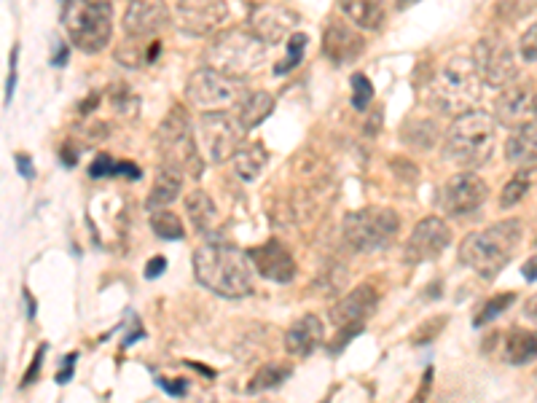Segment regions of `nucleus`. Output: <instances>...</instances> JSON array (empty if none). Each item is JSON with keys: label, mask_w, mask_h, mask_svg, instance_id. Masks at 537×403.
Wrapping results in <instances>:
<instances>
[{"label": "nucleus", "mask_w": 537, "mask_h": 403, "mask_svg": "<svg viewBox=\"0 0 537 403\" xmlns=\"http://www.w3.org/2000/svg\"><path fill=\"white\" fill-rule=\"evenodd\" d=\"M366 52V38L350 27L347 22H341V19H333L325 25L323 33V54L333 65H350L360 57V54Z\"/></svg>", "instance_id": "18"}, {"label": "nucleus", "mask_w": 537, "mask_h": 403, "mask_svg": "<svg viewBox=\"0 0 537 403\" xmlns=\"http://www.w3.org/2000/svg\"><path fill=\"white\" fill-rule=\"evenodd\" d=\"M269 43L261 41L253 30H226L207 46L205 65L234 78H248L266 62Z\"/></svg>", "instance_id": "4"}, {"label": "nucleus", "mask_w": 537, "mask_h": 403, "mask_svg": "<svg viewBox=\"0 0 537 403\" xmlns=\"http://www.w3.org/2000/svg\"><path fill=\"white\" fill-rule=\"evenodd\" d=\"M304 52H307V35L304 33H293L288 41V57L274 68V73L277 76H282V73H290V70H296L301 65V60H304Z\"/></svg>", "instance_id": "33"}, {"label": "nucleus", "mask_w": 537, "mask_h": 403, "mask_svg": "<svg viewBox=\"0 0 537 403\" xmlns=\"http://www.w3.org/2000/svg\"><path fill=\"white\" fill-rule=\"evenodd\" d=\"M339 9L360 30H379L387 19L382 0H339Z\"/></svg>", "instance_id": "24"}, {"label": "nucleus", "mask_w": 537, "mask_h": 403, "mask_svg": "<svg viewBox=\"0 0 537 403\" xmlns=\"http://www.w3.org/2000/svg\"><path fill=\"white\" fill-rule=\"evenodd\" d=\"M395 3H398V9H406V6H411L414 0H395Z\"/></svg>", "instance_id": "47"}, {"label": "nucleus", "mask_w": 537, "mask_h": 403, "mask_svg": "<svg viewBox=\"0 0 537 403\" xmlns=\"http://www.w3.org/2000/svg\"><path fill=\"white\" fill-rule=\"evenodd\" d=\"M60 156H62V162H65V167H73V164L78 162V148H76V143H65V146H62V151H60Z\"/></svg>", "instance_id": "43"}, {"label": "nucleus", "mask_w": 537, "mask_h": 403, "mask_svg": "<svg viewBox=\"0 0 537 403\" xmlns=\"http://www.w3.org/2000/svg\"><path fill=\"white\" fill-rule=\"evenodd\" d=\"M473 62H476V70L484 86L503 89V86L513 84L516 76H519V65H516V57H513L511 43L500 38V35H484L473 46Z\"/></svg>", "instance_id": "11"}, {"label": "nucleus", "mask_w": 537, "mask_h": 403, "mask_svg": "<svg viewBox=\"0 0 537 403\" xmlns=\"http://www.w3.org/2000/svg\"><path fill=\"white\" fill-rule=\"evenodd\" d=\"M248 129L242 127L239 116L229 111H205L197 124V140L202 154L210 164H223L239 154L245 146Z\"/></svg>", "instance_id": "10"}, {"label": "nucleus", "mask_w": 537, "mask_h": 403, "mask_svg": "<svg viewBox=\"0 0 537 403\" xmlns=\"http://www.w3.org/2000/svg\"><path fill=\"white\" fill-rule=\"evenodd\" d=\"M495 154V119L486 111L470 108L446 129L444 156L460 170H476Z\"/></svg>", "instance_id": "3"}, {"label": "nucleus", "mask_w": 537, "mask_h": 403, "mask_svg": "<svg viewBox=\"0 0 537 403\" xmlns=\"http://www.w3.org/2000/svg\"><path fill=\"white\" fill-rule=\"evenodd\" d=\"M269 164V151L264 148V143H245L239 148V154L234 156V172L245 183L256 181L258 175L266 170Z\"/></svg>", "instance_id": "27"}, {"label": "nucleus", "mask_w": 537, "mask_h": 403, "mask_svg": "<svg viewBox=\"0 0 537 403\" xmlns=\"http://www.w3.org/2000/svg\"><path fill=\"white\" fill-rule=\"evenodd\" d=\"M14 159H17V170L22 172V175H25L27 181H30V178H35V170L30 167V159H27L25 154H17Z\"/></svg>", "instance_id": "44"}, {"label": "nucleus", "mask_w": 537, "mask_h": 403, "mask_svg": "<svg viewBox=\"0 0 537 403\" xmlns=\"http://www.w3.org/2000/svg\"><path fill=\"white\" fill-rule=\"evenodd\" d=\"M180 186H183V172L170 167V164H162L159 172H156V181L151 186V194L145 199V207L148 213H156V210H164L167 205H172L180 194Z\"/></svg>", "instance_id": "23"}, {"label": "nucleus", "mask_w": 537, "mask_h": 403, "mask_svg": "<svg viewBox=\"0 0 537 403\" xmlns=\"http://www.w3.org/2000/svg\"><path fill=\"white\" fill-rule=\"evenodd\" d=\"M76 361H78V352L65 355V363H62L60 374H57V382H60V385H65V382L70 379V374H73V369H76Z\"/></svg>", "instance_id": "40"}, {"label": "nucleus", "mask_w": 537, "mask_h": 403, "mask_svg": "<svg viewBox=\"0 0 537 403\" xmlns=\"http://www.w3.org/2000/svg\"><path fill=\"white\" fill-rule=\"evenodd\" d=\"M524 277H527V280H535V277H537V261H529V264H524Z\"/></svg>", "instance_id": "46"}, {"label": "nucleus", "mask_w": 537, "mask_h": 403, "mask_svg": "<svg viewBox=\"0 0 537 403\" xmlns=\"http://www.w3.org/2000/svg\"><path fill=\"white\" fill-rule=\"evenodd\" d=\"M519 54L524 62H537V22H532V25L521 33Z\"/></svg>", "instance_id": "38"}, {"label": "nucleus", "mask_w": 537, "mask_h": 403, "mask_svg": "<svg viewBox=\"0 0 537 403\" xmlns=\"http://www.w3.org/2000/svg\"><path fill=\"white\" fill-rule=\"evenodd\" d=\"M521 237H524V223L519 218L497 221L462 240L460 261L473 269L481 280H495L513 261Z\"/></svg>", "instance_id": "2"}, {"label": "nucleus", "mask_w": 537, "mask_h": 403, "mask_svg": "<svg viewBox=\"0 0 537 403\" xmlns=\"http://www.w3.org/2000/svg\"><path fill=\"white\" fill-rule=\"evenodd\" d=\"M231 9L226 0H180L175 9V22L180 33L191 38H207L218 35L226 27Z\"/></svg>", "instance_id": "14"}, {"label": "nucleus", "mask_w": 537, "mask_h": 403, "mask_svg": "<svg viewBox=\"0 0 537 403\" xmlns=\"http://www.w3.org/2000/svg\"><path fill=\"white\" fill-rule=\"evenodd\" d=\"M170 9L164 0H127V11L121 19L124 38L154 41L164 27L170 25Z\"/></svg>", "instance_id": "15"}, {"label": "nucleus", "mask_w": 537, "mask_h": 403, "mask_svg": "<svg viewBox=\"0 0 537 403\" xmlns=\"http://www.w3.org/2000/svg\"><path fill=\"white\" fill-rule=\"evenodd\" d=\"M325 339L323 320L317 315H304L293 326L288 328L285 334V350L293 355V358H307L315 350H320V344Z\"/></svg>", "instance_id": "21"}, {"label": "nucleus", "mask_w": 537, "mask_h": 403, "mask_svg": "<svg viewBox=\"0 0 537 403\" xmlns=\"http://www.w3.org/2000/svg\"><path fill=\"white\" fill-rule=\"evenodd\" d=\"M401 229V215L390 207H363L344 218L341 234L355 253H376L393 245Z\"/></svg>", "instance_id": "8"}, {"label": "nucleus", "mask_w": 537, "mask_h": 403, "mask_svg": "<svg viewBox=\"0 0 537 403\" xmlns=\"http://www.w3.org/2000/svg\"><path fill=\"white\" fill-rule=\"evenodd\" d=\"M505 361L511 366H527L537 358V331H524V328H513L511 334L505 336L503 342Z\"/></svg>", "instance_id": "25"}, {"label": "nucleus", "mask_w": 537, "mask_h": 403, "mask_svg": "<svg viewBox=\"0 0 537 403\" xmlns=\"http://www.w3.org/2000/svg\"><path fill=\"white\" fill-rule=\"evenodd\" d=\"M524 318H527L529 323H535V326H537V293L527 301V304H524Z\"/></svg>", "instance_id": "45"}, {"label": "nucleus", "mask_w": 537, "mask_h": 403, "mask_svg": "<svg viewBox=\"0 0 537 403\" xmlns=\"http://www.w3.org/2000/svg\"><path fill=\"white\" fill-rule=\"evenodd\" d=\"M371 100H374V86H371V81L363 73H355L352 76V108L355 111H366Z\"/></svg>", "instance_id": "37"}, {"label": "nucleus", "mask_w": 537, "mask_h": 403, "mask_svg": "<svg viewBox=\"0 0 537 403\" xmlns=\"http://www.w3.org/2000/svg\"><path fill=\"white\" fill-rule=\"evenodd\" d=\"M486 197H489V186L484 178H478L476 172L462 170L441 186L438 207H441V213L452 215V218H468L481 210Z\"/></svg>", "instance_id": "13"}, {"label": "nucleus", "mask_w": 537, "mask_h": 403, "mask_svg": "<svg viewBox=\"0 0 537 403\" xmlns=\"http://www.w3.org/2000/svg\"><path fill=\"white\" fill-rule=\"evenodd\" d=\"M159 387H162L164 393H170V395H183L188 390V382L186 379H178V382H170V379H159Z\"/></svg>", "instance_id": "42"}, {"label": "nucleus", "mask_w": 537, "mask_h": 403, "mask_svg": "<svg viewBox=\"0 0 537 403\" xmlns=\"http://www.w3.org/2000/svg\"><path fill=\"white\" fill-rule=\"evenodd\" d=\"M186 215L199 234H210L218 221V207L205 191H191L186 197Z\"/></svg>", "instance_id": "26"}, {"label": "nucleus", "mask_w": 537, "mask_h": 403, "mask_svg": "<svg viewBox=\"0 0 537 403\" xmlns=\"http://www.w3.org/2000/svg\"><path fill=\"white\" fill-rule=\"evenodd\" d=\"M452 245V229L444 218L430 215L425 221H419L406 242V261L409 264H425L433 261Z\"/></svg>", "instance_id": "16"}, {"label": "nucleus", "mask_w": 537, "mask_h": 403, "mask_svg": "<svg viewBox=\"0 0 537 403\" xmlns=\"http://www.w3.org/2000/svg\"><path fill=\"white\" fill-rule=\"evenodd\" d=\"M237 111H239L237 116H239V121H242V127L250 132V129L261 127V124L272 116L274 97L269 95V92H250V95L239 103Z\"/></svg>", "instance_id": "28"}, {"label": "nucleus", "mask_w": 537, "mask_h": 403, "mask_svg": "<svg viewBox=\"0 0 537 403\" xmlns=\"http://www.w3.org/2000/svg\"><path fill=\"white\" fill-rule=\"evenodd\" d=\"M156 143H159V154L162 164H170L183 175L199 178L202 175V156H199V140H194V127L188 119V111L183 105H172L170 113L156 129Z\"/></svg>", "instance_id": "6"}, {"label": "nucleus", "mask_w": 537, "mask_h": 403, "mask_svg": "<svg viewBox=\"0 0 537 403\" xmlns=\"http://www.w3.org/2000/svg\"><path fill=\"white\" fill-rule=\"evenodd\" d=\"M529 191V175L527 172H516L511 181L505 183L503 194H500V207L508 210V207H516L521 199L527 197Z\"/></svg>", "instance_id": "34"}, {"label": "nucleus", "mask_w": 537, "mask_h": 403, "mask_svg": "<svg viewBox=\"0 0 537 403\" xmlns=\"http://www.w3.org/2000/svg\"><path fill=\"white\" fill-rule=\"evenodd\" d=\"M403 140H406L411 148L430 151V148L438 143V127H435V121L430 119H411L409 124L403 127Z\"/></svg>", "instance_id": "29"}, {"label": "nucleus", "mask_w": 537, "mask_h": 403, "mask_svg": "<svg viewBox=\"0 0 537 403\" xmlns=\"http://www.w3.org/2000/svg\"><path fill=\"white\" fill-rule=\"evenodd\" d=\"M253 264L245 250L210 240L194 250V275L202 288L221 299H245L253 293Z\"/></svg>", "instance_id": "1"}, {"label": "nucleus", "mask_w": 537, "mask_h": 403, "mask_svg": "<svg viewBox=\"0 0 537 403\" xmlns=\"http://www.w3.org/2000/svg\"><path fill=\"white\" fill-rule=\"evenodd\" d=\"M376 304H379V293L374 285H358L355 291L347 293L344 299L331 309V323L339 331V342L331 344V352H339L344 344L350 342L352 336H358L366 326V320L374 315Z\"/></svg>", "instance_id": "12"}, {"label": "nucleus", "mask_w": 537, "mask_h": 403, "mask_svg": "<svg viewBox=\"0 0 537 403\" xmlns=\"http://www.w3.org/2000/svg\"><path fill=\"white\" fill-rule=\"evenodd\" d=\"M481 76H478L473 57H452L433 81V105L441 113H465L470 111L481 92Z\"/></svg>", "instance_id": "7"}, {"label": "nucleus", "mask_w": 537, "mask_h": 403, "mask_svg": "<svg viewBox=\"0 0 537 403\" xmlns=\"http://www.w3.org/2000/svg\"><path fill=\"white\" fill-rule=\"evenodd\" d=\"M537 9V0H497V14L505 22H519Z\"/></svg>", "instance_id": "36"}, {"label": "nucleus", "mask_w": 537, "mask_h": 403, "mask_svg": "<svg viewBox=\"0 0 537 403\" xmlns=\"http://www.w3.org/2000/svg\"><path fill=\"white\" fill-rule=\"evenodd\" d=\"M89 175H92V178H105V175H127V178H140V170H137L132 162H113L111 156L103 154L94 159V164L89 167Z\"/></svg>", "instance_id": "32"}, {"label": "nucleus", "mask_w": 537, "mask_h": 403, "mask_svg": "<svg viewBox=\"0 0 537 403\" xmlns=\"http://www.w3.org/2000/svg\"><path fill=\"white\" fill-rule=\"evenodd\" d=\"M151 229H154L156 237H162V240H183V221H180L178 215L170 213V210H156L151 215Z\"/></svg>", "instance_id": "31"}, {"label": "nucleus", "mask_w": 537, "mask_h": 403, "mask_svg": "<svg viewBox=\"0 0 537 403\" xmlns=\"http://www.w3.org/2000/svg\"><path fill=\"white\" fill-rule=\"evenodd\" d=\"M535 119H537V92H535Z\"/></svg>", "instance_id": "48"}, {"label": "nucleus", "mask_w": 537, "mask_h": 403, "mask_svg": "<svg viewBox=\"0 0 537 403\" xmlns=\"http://www.w3.org/2000/svg\"><path fill=\"white\" fill-rule=\"evenodd\" d=\"M296 25H299V17L285 6H261L250 17V30L269 46L280 43L285 35L296 33Z\"/></svg>", "instance_id": "20"}, {"label": "nucleus", "mask_w": 537, "mask_h": 403, "mask_svg": "<svg viewBox=\"0 0 537 403\" xmlns=\"http://www.w3.org/2000/svg\"><path fill=\"white\" fill-rule=\"evenodd\" d=\"M513 301H516V293L508 291V293H497L495 299H489L484 304V307L478 309V318H476V326H484V323H489V320H495L497 315H503L505 309L511 307Z\"/></svg>", "instance_id": "35"}, {"label": "nucleus", "mask_w": 537, "mask_h": 403, "mask_svg": "<svg viewBox=\"0 0 537 403\" xmlns=\"http://www.w3.org/2000/svg\"><path fill=\"white\" fill-rule=\"evenodd\" d=\"M505 159L516 164L519 170L535 167L537 164V119H529L511 132L505 143Z\"/></svg>", "instance_id": "22"}, {"label": "nucleus", "mask_w": 537, "mask_h": 403, "mask_svg": "<svg viewBox=\"0 0 537 403\" xmlns=\"http://www.w3.org/2000/svg\"><path fill=\"white\" fill-rule=\"evenodd\" d=\"M248 258L258 275L272 280V283H290L296 277V272H299V266H296V261L290 256V250L280 240H269L264 245H258V248H250Z\"/></svg>", "instance_id": "17"}, {"label": "nucleus", "mask_w": 537, "mask_h": 403, "mask_svg": "<svg viewBox=\"0 0 537 403\" xmlns=\"http://www.w3.org/2000/svg\"><path fill=\"white\" fill-rule=\"evenodd\" d=\"M248 86L242 78L226 76L215 68H199L191 73L186 84L188 103L202 111H226V108H239V103L248 97Z\"/></svg>", "instance_id": "9"}, {"label": "nucleus", "mask_w": 537, "mask_h": 403, "mask_svg": "<svg viewBox=\"0 0 537 403\" xmlns=\"http://www.w3.org/2000/svg\"><path fill=\"white\" fill-rule=\"evenodd\" d=\"M167 269V258L164 256H154L151 261H148V266H145V277L148 280H154V277H159Z\"/></svg>", "instance_id": "41"}, {"label": "nucleus", "mask_w": 537, "mask_h": 403, "mask_svg": "<svg viewBox=\"0 0 537 403\" xmlns=\"http://www.w3.org/2000/svg\"><path fill=\"white\" fill-rule=\"evenodd\" d=\"M43 355H46V344H41V347H38V355H35L33 366H30V369H27V374H25V382H22V385H25V387L30 385V382H35V379H38V371H41Z\"/></svg>", "instance_id": "39"}, {"label": "nucleus", "mask_w": 537, "mask_h": 403, "mask_svg": "<svg viewBox=\"0 0 537 403\" xmlns=\"http://www.w3.org/2000/svg\"><path fill=\"white\" fill-rule=\"evenodd\" d=\"M290 377V366H280V363H269L258 371L253 382L248 385V393H264V390H274L280 387L285 379Z\"/></svg>", "instance_id": "30"}, {"label": "nucleus", "mask_w": 537, "mask_h": 403, "mask_svg": "<svg viewBox=\"0 0 537 403\" xmlns=\"http://www.w3.org/2000/svg\"><path fill=\"white\" fill-rule=\"evenodd\" d=\"M62 22L78 52H103L113 38L111 0H70Z\"/></svg>", "instance_id": "5"}, {"label": "nucleus", "mask_w": 537, "mask_h": 403, "mask_svg": "<svg viewBox=\"0 0 537 403\" xmlns=\"http://www.w3.org/2000/svg\"><path fill=\"white\" fill-rule=\"evenodd\" d=\"M495 119L503 127H521L535 119V92L529 84H508L495 100Z\"/></svg>", "instance_id": "19"}]
</instances>
